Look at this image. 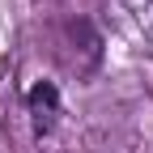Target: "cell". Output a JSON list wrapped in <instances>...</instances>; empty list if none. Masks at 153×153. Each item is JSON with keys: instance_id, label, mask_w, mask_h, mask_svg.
I'll list each match as a JSON object with an SVG mask.
<instances>
[{"instance_id": "6da1fadb", "label": "cell", "mask_w": 153, "mask_h": 153, "mask_svg": "<svg viewBox=\"0 0 153 153\" xmlns=\"http://www.w3.org/2000/svg\"><path fill=\"white\" fill-rule=\"evenodd\" d=\"M26 106L34 115V132L43 136V132L55 128V115H60V89H55L51 81H38L30 94H26Z\"/></svg>"}, {"instance_id": "3957f363", "label": "cell", "mask_w": 153, "mask_h": 153, "mask_svg": "<svg viewBox=\"0 0 153 153\" xmlns=\"http://www.w3.org/2000/svg\"><path fill=\"white\" fill-rule=\"evenodd\" d=\"M136 4H140V9H145V13H153V0H136Z\"/></svg>"}, {"instance_id": "7a4b0ae2", "label": "cell", "mask_w": 153, "mask_h": 153, "mask_svg": "<svg viewBox=\"0 0 153 153\" xmlns=\"http://www.w3.org/2000/svg\"><path fill=\"white\" fill-rule=\"evenodd\" d=\"M68 38H72V47L85 55V60H81V72H89L94 64L102 60V38L94 34V26H89V22H72V26H68Z\"/></svg>"}]
</instances>
